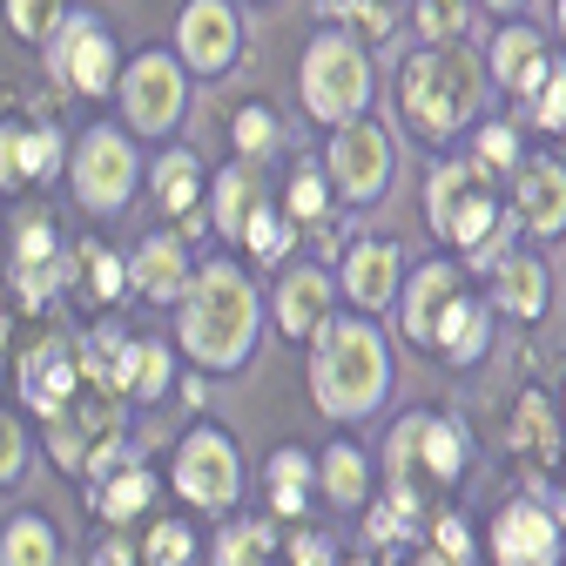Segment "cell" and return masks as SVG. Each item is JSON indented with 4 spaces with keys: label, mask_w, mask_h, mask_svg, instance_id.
Masks as SVG:
<instances>
[{
    "label": "cell",
    "mask_w": 566,
    "mask_h": 566,
    "mask_svg": "<svg viewBox=\"0 0 566 566\" xmlns=\"http://www.w3.org/2000/svg\"><path fill=\"white\" fill-rule=\"evenodd\" d=\"M0 196H21V176H14V122H0Z\"/></svg>",
    "instance_id": "51"
},
{
    "label": "cell",
    "mask_w": 566,
    "mask_h": 566,
    "mask_svg": "<svg viewBox=\"0 0 566 566\" xmlns=\"http://www.w3.org/2000/svg\"><path fill=\"white\" fill-rule=\"evenodd\" d=\"M391 135L378 122H337L331 142H324V176H331V196L350 202V209H371L385 189H391Z\"/></svg>",
    "instance_id": "10"
},
{
    "label": "cell",
    "mask_w": 566,
    "mask_h": 566,
    "mask_svg": "<svg viewBox=\"0 0 566 566\" xmlns=\"http://www.w3.org/2000/svg\"><path fill=\"white\" fill-rule=\"evenodd\" d=\"M263 202V189H256V163H230V169H217L209 176V189H202V209H209V230H217L223 243H237L243 237V223H250V209Z\"/></svg>",
    "instance_id": "27"
},
{
    "label": "cell",
    "mask_w": 566,
    "mask_h": 566,
    "mask_svg": "<svg viewBox=\"0 0 566 566\" xmlns=\"http://www.w3.org/2000/svg\"><path fill=\"white\" fill-rule=\"evenodd\" d=\"M506 217V202L500 196H492V182H479V189H465L459 202H452V217H446V230H439V243L446 250H472L492 223H500Z\"/></svg>",
    "instance_id": "36"
},
{
    "label": "cell",
    "mask_w": 566,
    "mask_h": 566,
    "mask_svg": "<svg viewBox=\"0 0 566 566\" xmlns=\"http://www.w3.org/2000/svg\"><path fill=\"white\" fill-rule=\"evenodd\" d=\"M256 263H283V256H291L297 250V223L291 217H283V209H270V202H256L250 209V223H243V237H237Z\"/></svg>",
    "instance_id": "38"
},
{
    "label": "cell",
    "mask_w": 566,
    "mask_h": 566,
    "mask_svg": "<svg viewBox=\"0 0 566 566\" xmlns=\"http://www.w3.org/2000/svg\"><path fill=\"white\" fill-rule=\"evenodd\" d=\"M546 67H553V54H546V34H533L526 21H513V28H500L492 34V54H485V75L500 82L513 102H526L539 82H546Z\"/></svg>",
    "instance_id": "24"
},
{
    "label": "cell",
    "mask_w": 566,
    "mask_h": 566,
    "mask_svg": "<svg viewBox=\"0 0 566 566\" xmlns=\"http://www.w3.org/2000/svg\"><path fill=\"white\" fill-rule=\"evenodd\" d=\"M48 67H54V82L67 95H115V75H122V48L108 34L102 14H67L48 41Z\"/></svg>",
    "instance_id": "11"
},
{
    "label": "cell",
    "mask_w": 566,
    "mask_h": 566,
    "mask_svg": "<svg viewBox=\"0 0 566 566\" xmlns=\"http://www.w3.org/2000/svg\"><path fill=\"white\" fill-rule=\"evenodd\" d=\"M526 122H533V128H546V135H559V128H566V67H559V61L546 67V82L526 95Z\"/></svg>",
    "instance_id": "45"
},
{
    "label": "cell",
    "mask_w": 566,
    "mask_h": 566,
    "mask_svg": "<svg viewBox=\"0 0 566 566\" xmlns=\"http://www.w3.org/2000/svg\"><path fill=\"white\" fill-rule=\"evenodd\" d=\"M485 108V67L465 41H432L398 67V115L424 142H452Z\"/></svg>",
    "instance_id": "3"
},
{
    "label": "cell",
    "mask_w": 566,
    "mask_h": 566,
    "mask_svg": "<svg viewBox=\"0 0 566 566\" xmlns=\"http://www.w3.org/2000/svg\"><path fill=\"white\" fill-rule=\"evenodd\" d=\"M115 108H122V128L128 135H176L182 108H189V67L163 48H142L135 61H122L115 75Z\"/></svg>",
    "instance_id": "8"
},
{
    "label": "cell",
    "mask_w": 566,
    "mask_h": 566,
    "mask_svg": "<svg viewBox=\"0 0 566 566\" xmlns=\"http://www.w3.org/2000/svg\"><path fill=\"white\" fill-rule=\"evenodd\" d=\"M311 485H317V459H311L304 446H276V452H270L263 492H270V513H276V520H304Z\"/></svg>",
    "instance_id": "29"
},
{
    "label": "cell",
    "mask_w": 566,
    "mask_h": 566,
    "mask_svg": "<svg viewBox=\"0 0 566 566\" xmlns=\"http://www.w3.org/2000/svg\"><path fill=\"white\" fill-rule=\"evenodd\" d=\"M331 202H337V196H331L324 163H297L291 182H283V217L304 230V223H324V217H331Z\"/></svg>",
    "instance_id": "37"
},
{
    "label": "cell",
    "mask_w": 566,
    "mask_h": 566,
    "mask_svg": "<svg viewBox=\"0 0 566 566\" xmlns=\"http://www.w3.org/2000/svg\"><path fill=\"white\" fill-rule=\"evenodd\" d=\"M14 391L34 418H54L67 398L82 391V365H75V337L67 331H41L21 358H14Z\"/></svg>",
    "instance_id": "13"
},
{
    "label": "cell",
    "mask_w": 566,
    "mask_h": 566,
    "mask_svg": "<svg viewBox=\"0 0 566 566\" xmlns=\"http://www.w3.org/2000/svg\"><path fill=\"white\" fill-rule=\"evenodd\" d=\"M472 163H479L485 176H513V163H520V135H513L506 122H479V135H472Z\"/></svg>",
    "instance_id": "43"
},
{
    "label": "cell",
    "mask_w": 566,
    "mask_h": 566,
    "mask_svg": "<svg viewBox=\"0 0 566 566\" xmlns=\"http://www.w3.org/2000/svg\"><path fill=\"white\" fill-rule=\"evenodd\" d=\"M337 297L350 304V311H365V317H385L391 304H398V283H405V256H398V243H385V237H358V243H344L337 250Z\"/></svg>",
    "instance_id": "12"
},
{
    "label": "cell",
    "mask_w": 566,
    "mask_h": 566,
    "mask_svg": "<svg viewBox=\"0 0 566 566\" xmlns=\"http://www.w3.org/2000/svg\"><path fill=\"white\" fill-rule=\"evenodd\" d=\"M135 553H142V566H196V526L189 520H156Z\"/></svg>",
    "instance_id": "41"
},
{
    "label": "cell",
    "mask_w": 566,
    "mask_h": 566,
    "mask_svg": "<svg viewBox=\"0 0 566 566\" xmlns=\"http://www.w3.org/2000/svg\"><path fill=\"white\" fill-rule=\"evenodd\" d=\"M405 566H452V559H439V553H432V546H418V553H411V559H405Z\"/></svg>",
    "instance_id": "54"
},
{
    "label": "cell",
    "mask_w": 566,
    "mask_h": 566,
    "mask_svg": "<svg viewBox=\"0 0 566 566\" xmlns=\"http://www.w3.org/2000/svg\"><path fill=\"white\" fill-rule=\"evenodd\" d=\"M371 54H365V41H350L344 28H331V34H317L311 48H304V67H297V95H304V115L311 122H324V128H337V122H358L365 108H371Z\"/></svg>",
    "instance_id": "6"
},
{
    "label": "cell",
    "mask_w": 566,
    "mask_h": 566,
    "mask_svg": "<svg viewBox=\"0 0 566 566\" xmlns=\"http://www.w3.org/2000/svg\"><path fill=\"white\" fill-rule=\"evenodd\" d=\"M67 169V135L54 122H14V176L21 189H41Z\"/></svg>",
    "instance_id": "32"
},
{
    "label": "cell",
    "mask_w": 566,
    "mask_h": 566,
    "mask_svg": "<svg viewBox=\"0 0 566 566\" xmlns=\"http://www.w3.org/2000/svg\"><path fill=\"white\" fill-rule=\"evenodd\" d=\"M465 291V270L452 263V256H432V263H418L405 283H398V331H405V344H424L432 350V324H439V311L452 304Z\"/></svg>",
    "instance_id": "18"
},
{
    "label": "cell",
    "mask_w": 566,
    "mask_h": 566,
    "mask_svg": "<svg viewBox=\"0 0 566 566\" xmlns=\"http://www.w3.org/2000/svg\"><path fill=\"white\" fill-rule=\"evenodd\" d=\"M276 559V520H223L209 539V566H270Z\"/></svg>",
    "instance_id": "34"
},
{
    "label": "cell",
    "mask_w": 566,
    "mask_h": 566,
    "mask_svg": "<svg viewBox=\"0 0 566 566\" xmlns=\"http://www.w3.org/2000/svg\"><path fill=\"white\" fill-rule=\"evenodd\" d=\"M169 485L176 500L209 513V520H230L237 500H243V452L223 424H189L176 439V459H169Z\"/></svg>",
    "instance_id": "7"
},
{
    "label": "cell",
    "mask_w": 566,
    "mask_h": 566,
    "mask_svg": "<svg viewBox=\"0 0 566 566\" xmlns=\"http://www.w3.org/2000/svg\"><path fill=\"white\" fill-rule=\"evenodd\" d=\"M67 256H75V283H67V291H82L88 304H122L128 297V270H122V250H108V243H75V250H67Z\"/></svg>",
    "instance_id": "33"
},
{
    "label": "cell",
    "mask_w": 566,
    "mask_h": 566,
    "mask_svg": "<svg viewBox=\"0 0 566 566\" xmlns=\"http://www.w3.org/2000/svg\"><path fill=\"white\" fill-rule=\"evenodd\" d=\"M553 28H559V41H566V0H553Z\"/></svg>",
    "instance_id": "56"
},
{
    "label": "cell",
    "mask_w": 566,
    "mask_h": 566,
    "mask_svg": "<svg viewBox=\"0 0 566 566\" xmlns=\"http://www.w3.org/2000/svg\"><path fill=\"white\" fill-rule=\"evenodd\" d=\"M432 350H439L446 365L472 371L485 350H492V304H485V297H472V291H459V297L439 311V324H432Z\"/></svg>",
    "instance_id": "26"
},
{
    "label": "cell",
    "mask_w": 566,
    "mask_h": 566,
    "mask_svg": "<svg viewBox=\"0 0 566 566\" xmlns=\"http://www.w3.org/2000/svg\"><path fill=\"white\" fill-rule=\"evenodd\" d=\"M479 8H492V14H526V0H479Z\"/></svg>",
    "instance_id": "53"
},
{
    "label": "cell",
    "mask_w": 566,
    "mask_h": 566,
    "mask_svg": "<svg viewBox=\"0 0 566 566\" xmlns=\"http://www.w3.org/2000/svg\"><path fill=\"white\" fill-rule=\"evenodd\" d=\"M559 424H566V391H559Z\"/></svg>",
    "instance_id": "58"
},
{
    "label": "cell",
    "mask_w": 566,
    "mask_h": 566,
    "mask_svg": "<svg viewBox=\"0 0 566 566\" xmlns=\"http://www.w3.org/2000/svg\"><path fill=\"white\" fill-rule=\"evenodd\" d=\"M88 566H142V553L108 526V539H95V553H88Z\"/></svg>",
    "instance_id": "50"
},
{
    "label": "cell",
    "mask_w": 566,
    "mask_h": 566,
    "mask_svg": "<svg viewBox=\"0 0 566 566\" xmlns=\"http://www.w3.org/2000/svg\"><path fill=\"white\" fill-rule=\"evenodd\" d=\"M553 520H559V533H566V479H559V500H553Z\"/></svg>",
    "instance_id": "55"
},
{
    "label": "cell",
    "mask_w": 566,
    "mask_h": 566,
    "mask_svg": "<svg viewBox=\"0 0 566 566\" xmlns=\"http://www.w3.org/2000/svg\"><path fill=\"white\" fill-rule=\"evenodd\" d=\"M411 28L424 41H459L465 34V0H418L411 8Z\"/></svg>",
    "instance_id": "46"
},
{
    "label": "cell",
    "mask_w": 566,
    "mask_h": 566,
    "mask_svg": "<svg viewBox=\"0 0 566 566\" xmlns=\"http://www.w3.org/2000/svg\"><path fill=\"white\" fill-rule=\"evenodd\" d=\"M176 391H182V398L202 411V398H209V378H202V371H176Z\"/></svg>",
    "instance_id": "52"
},
{
    "label": "cell",
    "mask_w": 566,
    "mask_h": 566,
    "mask_svg": "<svg viewBox=\"0 0 566 566\" xmlns=\"http://www.w3.org/2000/svg\"><path fill=\"white\" fill-rule=\"evenodd\" d=\"M48 256H61V230H54V217H48V209H14V263H8V270H21V263H48Z\"/></svg>",
    "instance_id": "42"
},
{
    "label": "cell",
    "mask_w": 566,
    "mask_h": 566,
    "mask_svg": "<svg viewBox=\"0 0 566 566\" xmlns=\"http://www.w3.org/2000/svg\"><path fill=\"white\" fill-rule=\"evenodd\" d=\"M506 217L526 230V237H566V169L553 156H520L513 163V202Z\"/></svg>",
    "instance_id": "17"
},
{
    "label": "cell",
    "mask_w": 566,
    "mask_h": 566,
    "mask_svg": "<svg viewBox=\"0 0 566 566\" xmlns=\"http://www.w3.org/2000/svg\"><path fill=\"white\" fill-rule=\"evenodd\" d=\"M41 452L67 472V479H95L128 452V405L102 398V391H75L54 418H41Z\"/></svg>",
    "instance_id": "4"
},
{
    "label": "cell",
    "mask_w": 566,
    "mask_h": 566,
    "mask_svg": "<svg viewBox=\"0 0 566 566\" xmlns=\"http://www.w3.org/2000/svg\"><path fill=\"white\" fill-rule=\"evenodd\" d=\"M122 270H128V291H135L142 304H163V311H169V304L189 291L196 256H189V243H182V237L156 230V237H142V243L122 256Z\"/></svg>",
    "instance_id": "19"
},
{
    "label": "cell",
    "mask_w": 566,
    "mask_h": 566,
    "mask_svg": "<svg viewBox=\"0 0 566 566\" xmlns=\"http://www.w3.org/2000/svg\"><path fill=\"white\" fill-rule=\"evenodd\" d=\"M8 283H14V304L21 311H54L61 297H67V283H75V256H48V263H21V270H8Z\"/></svg>",
    "instance_id": "35"
},
{
    "label": "cell",
    "mask_w": 566,
    "mask_h": 566,
    "mask_svg": "<svg viewBox=\"0 0 566 566\" xmlns=\"http://www.w3.org/2000/svg\"><path fill=\"white\" fill-rule=\"evenodd\" d=\"M485 276H492V297H485L492 311H506V317H520V324H539V317H546L553 276H546V263H539L533 250H506Z\"/></svg>",
    "instance_id": "23"
},
{
    "label": "cell",
    "mask_w": 566,
    "mask_h": 566,
    "mask_svg": "<svg viewBox=\"0 0 566 566\" xmlns=\"http://www.w3.org/2000/svg\"><path fill=\"white\" fill-rule=\"evenodd\" d=\"M82 485H88L95 520H102V526H115V533H122V526H135L142 513L156 506V492H163V479L142 465V452H135V446H128L108 472H95V479H82Z\"/></svg>",
    "instance_id": "20"
},
{
    "label": "cell",
    "mask_w": 566,
    "mask_h": 566,
    "mask_svg": "<svg viewBox=\"0 0 566 566\" xmlns=\"http://www.w3.org/2000/svg\"><path fill=\"white\" fill-rule=\"evenodd\" d=\"M28 472V424L14 411H0V485H14Z\"/></svg>",
    "instance_id": "48"
},
{
    "label": "cell",
    "mask_w": 566,
    "mask_h": 566,
    "mask_svg": "<svg viewBox=\"0 0 566 566\" xmlns=\"http://www.w3.org/2000/svg\"><path fill=\"white\" fill-rule=\"evenodd\" d=\"M291 566H337V546H331V533H291Z\"/></svg>",
    "instance_id": "49"
},
{
    "label": "cell",
    "mask_w": 566,
    "mask_h": 566,
    "mask_svg": "<svg viewBox=\"0 0 566 566\" xmlns=\"http://www.w3.org/2000/svg\"><path fill=\"white\" fill-rule=\"evenodd\" d=\"M344 34L350 41H391L398 34V0H344Z\"/></svg>",
    "instance_id": "44"
},
{
    "label": "cell",
    "mask_w": 566,
    "mask_h": 566,
    "mask_svg": "<svg viewBox=\"0 0 566 566\" xmlns=\"http://www.w3.org/2000/svg\"><path fill=\"white\" fill-rule=\"evenodd\" d=\"M432 553H439V559H452V566H472L479 539H472L465 513H432Z\"/></svg>",
    "instance_id": "47"
},
{
    "label": "cell",
    "mask_w": 566,
    "mask_h": 566,
    "mask_svg": "<svg viewBox=\"0 0 566 566\" xmlns=\"http://www.w3.org/2000/svg\"><path fill=\"white\" fill-rule=\"evenodd\" d=\"M202 189H209V176H202L196 149H163V156L149 163V196H156V209H163L169 223H182V237H202V230H209Z\"/></svg>",
    "instance_id": "21"
},
{
    "label": "cell",
    "mask_w": 566,
    "mask_h": 566,
    "mask_svg": "<svg viewBox=\"0 0 566 566\" xmlns=\"http://www.w3.org/2000/svg\"><path fill=\"white\" fill-rule=\"evenodd\" d=\"M67 189H75V209L95 223L122 217L135 182H142V149H135V135L122 122H88L75 142H67Z\"/></svg>",
    "instance_id": "5"
},
{
    "label": "cell",
    "mask_w": 566,
    "mask_h": 566,
    "mask_svg": "<svg viewBox=\"0 0 566 566\" xmlns=\"http://www.w3.org/2000/svg\"><path fill=\"white\" fill-rule=\"evenodd\" d=\"M337 566H378V553H358V559H337Z\"/></svg>",
    "instance_id": "57"
},
{
    "label": "cell",
    "mask_w": 566,
    "mask_h": 566,
    "mask_svg": "<svg viewBox=\"0 0 566 566\" xmlns=\"http://www.w3.org/2000/svg\"><path fill=\"white\" fill-rule=\"evenodd\" d=\"M311 398L331 424H365L391 398V337L365 311H331L311 337Z\"/></svg>",
    "instance_id": "2"
},
{
    "label": "cell",
    "mask_w": 566,
    "mask_h": 566,
    "mask_svg": "<svg viewBox=\"0 0 566 566\" xmlns=\"http://www.w3.org/2000/svg\"><path fill=\"white\" fill-rule=\"evenodd\" d=\"M371 459H365V446L358 439H331L324 452H317V492L337 506V513H358L365 500H371Z\"/></svg>",
    "instance_id": "28"
},
{
    "label": "cell",
    "mask_w": 566,
    "mask_h": 566,
    "mask_svg": "<svg viewBox=\"0 0 566 566\" xmlns=\"http://www.w3.org/2000/svg\"><path fill=\"white\" fill-rule=\"evenodd\" d=\"M230 142H237V156H243V163H270V156H276V142H283L276 108H263V102L237 108V115H230Z\"/></svg>",
    "instance_id": "40"
},
{
    "label": "cell",
    "mask_w": 566,
    "mask_h": 566,
    "mask_svg": "<svg viewBox=\"0 0 566 566\" xmlns=\"http://www.w3.org/2000/svg\"><path fill=\"white\" fill-rule=\"evenodd\" d=\"M61 533L41 506L28 513H8V526H0V566H61Z\"/></svg>",
    "instance_id": "31"
},
{
    "label": "cell",
    "mask_w": 566,
    "mask_h": 566,
    "mask_svg": "<svg viewBox=\"0 0 566 566\" xmlns=\"http://www.w3.org/2000/svg\"><path fill=\"white\" fill-rule=\"evenodd\" d=\"M485 546H492V566H559L566 559V533L546 500H506Z\"/></svg>",
    "instance_id": "15"
},
{
    "label": "cell",
    "mask_w": 566,
    "mask_h": 566,
    "mask_svg": "<svg viewBox=\"0 0 566 566\" xmlns=\"http://www.w3.org/2000/svg\"><path fill=\"white\" fill-rule=\"evenodd\" d=\"M331 311H337V276H331V263H283L276 297L263 304V317L291 337V344H311L331 324Z\"/></svg>",
    "instance_id": "14"
},
{
    "label": "cell",
    "mask_w": 566,
    "mask_h": 566,
    "mask_svg": "<svg viewBox=\"0 0 566 566\" xmlns=\"http://www.w3.org/2000/svg\"><path fill=\"white\" fill-rule=\"evenodd\" d=\"M0 14H8V34H14V41L48 48L54 28L67 21V0H0Z\"/></svg>",
    "instance_id": "39"
},
{
    "label": "cell",
    "mask_w": 566,
    "mask_h": 566,
    "mask_svg": "<svg viewBox=\"0 0 566 566\" xmlns=\"http://www.w3.org/2000/svg\"><path fill=\"white\" fill-rule=\"evenodd\" d=\"M176 311V358L202 378H230L256 358L263 344V291L237 256H209L189 270V291L169 304Z\"/></svg>",
    "instance_id": "1"
},
{
    "label": "cell",
    "mask_w": 566,
    "mask_h": 566,
    "mask_svg": "<svg viewBox=\"0 0 566 566\" xmlns=\"http://www.w3.org/2000/svg\"><path fill=\"white\" fill-rule=\"evenodd\" d=\"M237 54H243V21L230 0H189L176 14V61L189 75H223V67H237Z\"/></svg>",
    "instance_id": "16"
},
{
    "label": "cell",
    "mask_w": 566,
    "mask_h": 566,
    "mask_svg": "<svg viewBox=\"0 0 566 566\" xmlns=\"http://www.w3.org/2000/svg\"><path fill=\"white\" fill-rule=\"evenodd\" d=\"M176 371H182V358H176V344L169 337H135L128 331V350H122V398H128V411L142 405H163L169 391H176Z\"/></svg>",
    "instance_id": "25"
},
{
    "label": "cell",
    "mask_w": 566,
    "mask_h": 566,
    "mask_svg": "<svg viewBox=\"0 0 566 566\" xmlns=\"http://www.w3.org/2000/svg\"><path fill=\"white\" fill-rule=\"evenodd\" d=\"M122 350H128V331H122L115 317L75 337V365H82V385H88V391L122 398ZM122 405H128V398H122Z\"/></svg>",
    "instance_id": "30"
},
{
    "label": "cell",
    "mask_w": 566,
    "mask_h": 566,
    "mask_svg": "<svg viewBox=\"0 0 566 566\" xmlns=\"http://www.w3.org/2000/svg\"><path fill=\"white\" fill-rule=\"evenodd\" d=\"M506 446H513V459L520 465H533V472H553V465H566V424H559V398H546V391H520L513 398V424H506Z\"/></svg>",
    "instance_id": "22"
},
{
    "label": "cell",
    "mask_w": 566,
    "mask_h": 566,
    "mask_svg": "<svg viewBox=\"0 0 566 566\" xmlns=\"http://www.w3.org/2000/svg\"><path fill=\"white\" fill-rule=\"evenodd\" d=\"M465 465H472V439L446 411H411L385 439V479L391 485H411V472H424L432 485H452V479H465Z\"/></svg>",
    "instance_id": "9"
}]
</instances>
